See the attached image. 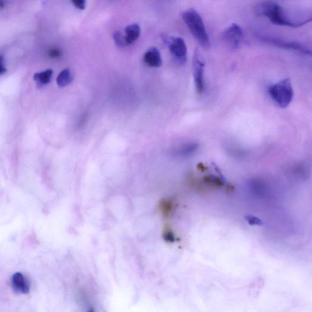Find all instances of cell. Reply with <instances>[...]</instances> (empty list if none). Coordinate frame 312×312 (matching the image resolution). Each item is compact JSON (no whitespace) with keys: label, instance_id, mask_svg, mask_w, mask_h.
Instances as JSON below:
<instances>
[{"label":"cell","instance_id":"d6986e66","mask_svg":"<svg viewBox=\"0 0 312 312\" xmlns=\"http://www.w3.org/2000/svg\"><path fill=\"white\" fill-rule=\"evenodd\" d=\"M6 68H5L4 64L3 57L0 56V76L3 75L6 72Z\"/></svg>","mask_w":312,"mask_h":312},{"label":"cell","instance_id":"30bf717a","mask_svg":"<svg viewBox=\"0 0 312 312\" xmlns=\"http://www.w3.org/2000/svg\"><path fill=\"white\" fill-rule=\"evenodd\" d=\"M141 29L138 24H133L126 27L125 37L126 46L130 45L139 38Z\"/></svg>","mask_w":312,"mask_h":312},{"label":"cell","instance_id":"9c48e42d","mask_svg":"<svg viewBox=\"0 0 312 312\" xmlns=\"http://www.w3.org/2000/svg\"><path fill=\"white\" fill-rule=\"evenodd\" d=\"M12 287L17 293L27 294L29 292V283L24 275L16 273L13 275L11 280Z\"/></svg>","mask_w":312,"mask_h":312},{"label":"cell","instance_id":"5b68a950","mask_svg":"<svg viewBox=\"0 0 312 312\" xmlns=\"http://www.w3.org/2000/svg\"><path fill=\"white\" fill-rule=\"evenodd\" d=\"M257 38L264 43L278 47V48L299 52V53L308 54V55L311 54L310 49L307 48L306 47L302 45L298 42L284 41V40L274 38V37L264 35H257Z\"/></svg>","mask_w":312,"mask_h":312},{"label":"cell","instance_id":"52a82bcc","mask_svg":"<svg viewBox=\"0 0 312 312\" xmlns=\"http://www.w3.org/2000/svg\"><path fill=\"white\" fill-rule=\"evenodd\" d=\"M244 34L239 24L232 23L227 27L222 34V38L232 48H237L242 41Z\"/></svg>","mask_w":312,"mask_h":312},{"label":"cell","instance_id":"3957f363","mask_svg":"<svg viewBox=\"0 0 312 312\" xmlns=\"http://www.w3.org/2000/svg\"><path fill=\"white\" fill-rule=\"evenodd\" d=\"M269 96L280 108H286L293 100L294 91L290 80L286 78L269 87Z\"/></svg>","mask_w":312,"mask_h":312},{"label":"cell","instance_id":"e0dca14e","mask_svg":"<svg viewBox=\"0 0 312 312\" xmlns=\"http://www.w3.org/2000/svg\"><path fill=\"white\" fill-rule=\"evenodd\" d=\"M246 222L248 223V224L251 225V226H255V225H261L262 224L261 220L259 218L254 216H247L245 217Z\"/></svg>","mask_w":312,"mask_h":312},{"label":"cell","instance_id":"4fadbf2b","mask_svg":"<svg viewBox=\"0 0 312 312\" xmlns=\"http://www.w3.org/2000/svg\"><path fill=\"white\" fill-rule=\"evenodd\" d=\"M174 209V202L171 200H163L161 204V210L166 217H169Z\"/></svg>","mask_w":312,"mask_h":312},{"label":"cell","instance_id":"277c9868","mask_svg":"<svg viewBox=\"0 0 312 312\" xmlns=\"http://www.w3.org/2000/svg\"><path fill=\"white\" fill-rule=\"evenodd\" d=\"M165 44L169 47L171 54L177 63L184 64L187 59V48L184 40L181 38H162Z\"/></svg>","mask_w":312,"mask_h":312},{"label":"cell","instance_id":"9a60e30c","mask_svg":"<svg viewBox=\"0 0 312 312\" xmlns=\"http://www.w3.org/2000/svg\"><path fill=\"white\" fill-rule=\"evenodd\" d=\"M204 180L207 184L216 188H222L224 185L222 180L219 178L214 177V176H205L204 177Z\"/></svg>","mask_w":312,"mask_h":312},{"label":"cell","instance_id":"2e32d148","mask_svg":"<svg viewBox=\"0 0 312 312\" xmlns=\"http://www.w3.org/2000/svg\"><path fill=\"white\" fill-rule=\"evenodd\" d=\"M113 39H114L116 45L118 46H126L125 36H123L120 32H115L113 34Z\"/></svg>","mask_w":312,"mask_h":312},{"label":"cell","instance_id":"8fae6325","mask_svg":"<svg viewBox=\"0 0 312 312\" xmlns=\"http://www.w3.org/2000/svg\"><path fill=\"white\" fill-rule=\"evenodd\" d=\"M74 76L70 69H64L57 78V84L60 88H64L73 81Z\"/></svg>","mask_w":312,"mask_h":312},{"label":"cell","instance_id":"ac0fdd59","mask_svg":"<svg viewBox=\"0 0 312 312\" xmlns=\"http://www.w3.org/2000/svg\"><path fill=\"white\" fill-rule=\"evenodd\" d=\"M74 6L79 10H84L86 6V0H71Z\"/></svg>","mask_w":312,"mask_h":312},{"label":"cell","instance_id":"7a4b0ae2","mask_svg":"<svg viewBox=\"0 0 312 312\" xmlns=\"http://www.w3.org/2000/svg\"><path fill=\"white\" fill-rule=\"evenodd\" d=\"M182 17L198 43L203 48H209L210 44L209 36L200 14L195 9H190L183 12Z\"/></svg>","mask_w":312,"mask_h":312},{"label":"cell","instance_id":"7c38bea8","mask_svg":"<svg viewBox=\"0 0 312 312\" xmlns=\"http://www.w3.org/2000/svg\"><path fill=\"white\" fill-rule=\"evenodd\" d=\"M53 71L51 69H48L42 72L37 73L34 75V79L39 86H44L50 83Z\"/></svg>","mask_w":312,"mask_h":312},{"label":"cell","instance_id":"ba28073f","mask_svg":"<svg viewBox=\"0 0 312 312\" xmlns=\"http://www.w3.org/2000/svg\"><path fill=\"white\" fill-rule=\"evenodd\" d=\"M143 62L150 67H160L162 66V60L159 50L156 47L148 49L143 56Z\"/></svg>","mask_w":312,"mask_h":312},{"label":"cell","instance_id":"ffe728a7","mask_svg":"<svg viewBox=\"0 0 312 312\" xmlns=\"http://www.w3.org/2000/svg\"><path fill=\"white\" fill-rule=\"evenodd\" d=\"M49 54H50L52 58H58V57L61 56V51L58 50V49H52Z\"/></svg>","mask_w":312,"mask_h":312},{"label":"cell","instance_id":"6da1fadb","mask_svg":"<svg viewBox=\"0 0 312 312\" xmlns=\"http://www.w3.org/2000/svg\"><path fill=\"white\" fill-rule=\"evenodd\" d=\"M255 10L259 16L266 17L277 25L298 28L305 24L303 22L291 19L281 6L273 1L268 0L262 2L257 5Z\"/></svg>","mask_w":312,"mask_h":312},{"label":"cell","instance_id":"5bb4252c","mask_svg":"<svg viewBox=\"0 0 312 312\" xmlns=\"http://www.w3.org/2000/svg\"><path fill=\"white\" fill-rule=\"evenodd\" d=\"M198 148V145L195 143H190L183 146L179 150V154L183 156H187L194 153Z\"/></svg>","mask_w":312,"mask_h":312},{"label":"cell","instance_id":"8992f818","mask_svg":"<svg viewBox=\"0 0 312 312\" xmlns=\"http://www.w3.org/2000/svg\"><path fill=\"white\" fill-rule=\"evenodd\" d=\"M205 64L201 58L198 51H195L192 60V72L194 76L196 90L200 95L204 92L205 88L204 80Z\"/></svg>","mask_w":312,"mask_h":312}]
</instances>
